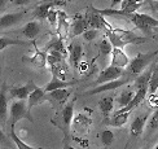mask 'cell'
Masks as SVG:
<instances>
[{
    "label": "cell",
    "instance_id": "cell-19",
    "mask_svg": "<svg viewBox=\"0 0 158 149\" xmlns=\"http://www.w3.org/2000/svg\"><path fill=\"white\" fill-rule=\"evenodd\" d=\"M56 4H60V2H53V0H45L44 3H40L36 8L34 9V17L38 19H47V16L49 10L52 9V6L56 5Z\"/></svg>",
    "mask_w": 158,
    "mask_h": 149
},
{
    "label": "cell",
    "instance_id": "cell-9",
    "mask_svg": "<svg viewBox=\"0 0 158 149\" xmlns=\"http://www.w3.org/2000/svg\"><path fill=\"white\" fill-rule=\"evenodd\" d=\"M36 88V84L32 82V81H29L25 86H21V87H12L9 89V95L12 99L15 100H27L29 95Z\"/></svg>",
    "mask_w": 158,
    "mask_h": 149
},
{
    "label": "cell",
    "instance_id": "cell-40",
    "mask_svg": "<svg viewBox=\"0 0 158 149\" xmlns=\"http://www.w3.org/2000/svg\"><path fill=\"white\" fill-rule=\"evenodd\" d=\"M10 2L15 5H26L27 3H30L31 0H10Z\"/></svg>",
    "mask_w": 158,
    "mask_h": 149
},
{
    "label": "cell",
    "instance_id": "cell-47",
    "mask_svg": "<svg viewBox=\"0 0 158 149\" xmlns=\"http://www.w3.org/2000/svg\"><path fill=\"white\" fill-rule=\"evenodd\" d=\"M0 77H2V65H0Z\"/></svg>",
    "mask_w": 158,
    "mask_h": 149
},
{
    "label": "cell",
    "instance_id": "cell-10",
    "mask_svg": "<svg viewBox=\"0 0 158 149\" xmlns=\"http://www.w3.org/2000/svg\"><path fill=\"white\" fill-rule=\"evenodd\" d=\"M148 95V87H141V88H137L135 89V96L134 99L131 100V102L128 104L127 106L124 108H121L119 110H117L115 113H126V112H132L135 108H137L140 104L144 101V99L147 97Z\"/></svg>",
    "mask_w": 158,
    "mask_h": 149
},
{
    "label": "cell",
    "instance_id": "cell-28",
    "mask_svg": "<svg viewBox=\"0 0 158 149\" xmlns=\"http://www.w3.org/2000/svg\"><path fill=\"white\" fill-rule=\"evenodd\" d=\"M9 130H10V139L13 140V143L17 145V148L18 149H44V148H35V147H30V145H27L26 143L19 138V136L16 134V131H15V126H10L9 127Z\"/></svg>",
    "mask_w": 158,
    "mask_h": 149
},
{
    "label": "cell",
    "instance_id": "cell-7",
    "mask_svg": "<svg viewBox=\"0 0 158 149\" xmlns=\"http://www.w3.org/2000/svg\"><path fill=\"white\" fill-rule=\"evenodd\" d=\"M71 126H73V131L75 134H79V135H85L89 128L92 126V118L87 114H83V113H79L77 115H74V119L71 122Z\"/></svg>",
    "mask_w": 158,
    "mask_h": 149
},
{
    "label": "cell",
    "instance_id": "cell-16",
    "mask_svg": "<svg viewBox=\"0 0 158 149\" xmlns=\"http://www.w3.org/2000/svg\"><path fill=\"white\" fill-rule=\"evenodd\" d=\"M8 118V93H6V84H3L0 88V125H5Z\"/></svg>",
    "mask_w": 158,
    "mask_h": 149
},
{
    "label": "cell",
    "instance_id": "cell-25",
    "mask_svg": "<svg viewBox=\"0 0 158 149\" xmlns=\"http://www.w3.org/2000/svg\"><path fill=\"white\" fill-rule=\"evenodd\" d=\"M98 108H100V112L102 113L104 118L108 119L110 113L113 112L114 109V97L113 96H105L98 101Z\"/></svg>",
    "mask_w": 158,
    "mask_h": 149
},
{
    "label": "cell",
    "instance_id": "cell-18",
    "mask_svg": "<svg viewBox=\"0 0 158 149\" xmlns=\"http://www.w3.org/2000/svg\"><path fill=\"white\" fill-rule=\"evenodd\" d=\"M61 118H62V122H64V128L62 130H64L65 135H68L69 128L71 127V122H73V119H74V101H71V102L65 105V108L61 112Z\"/></svg>",
    "mask_w": 158,
    "mask_h": 149
},
{
    "label": "cell",
    "instance_id": "cell-39",
    "mask_svg": "<svg viewBox=\"0 0 158 149\" xmlns=\"http://www.w3.org/2000/svg\"><path fill=\"white\" fill-rule=\"evenodd\" d=\"M0 144H3V145L9 144V140H8V138L5 136V134H4V131H3L2 128H0Z\"/></svg>",
    "mask_w": 158,
    "mask_h": 149
},
{
    "label": "cell",
    "instance_id": "cell-27",
    "mask_svg": "<svg viewBox=\"0 0 158 149\" xmlns=\"http://www.w3.org/2000/svg\"><path fill=\"white\" fill-rule=\"evenodd\" d=\"M131 112H126V113H115L114 117L109 121V125L114 126V127H122L127 123L128 117H130Z\"/></svg>",
    "mask_w": 158,
    "mask_h": 149
},
{
    "label": "cell",
    "instance_id": "cell-3",
    "mask_svg": "<svg viewBox=\"0 0 158 149\" xmlns=\"http://www.w3.org/2000/svg\"><path fill=\"white\" fill-rule=\"evenodd\" d=\"M21 119H27L32 122V117L25 100H15L12 102L9 110V127L16 126V123Z\"/></svg>",
    "mask_w": 158,
    "mask_h": 149
},
{
    "label": "cell",
    "instance_id": "cell-12",
    "mask_svg": "<svg viewBox=\"0 0 158 149\" xmlns=\"http://www.w3.org/2000/svg\"><path fill=\"white\" fill-rule=\"evenodd\" d=\"M69 31H70V22H69V18L68 14L65 13L64 10H58V19H57V36L61 38V39H66L69 36Z\"/></svg>",
    "mask_w": 158,
    "mask_h": 149
},
{
    "label": "cell",
    "instance_id": "cell-44",
    "mask_svg": "<svg viewBox=\"0 0 158 149\" xmlns=\"http://www.w3.org/2000/svg\"><path fill=\"white\" fill-rule=\"evenodd\" d=\"M6 3H8V0H0V10L4 9V6H5Z\"/></svg>",
    "mask_w": 158,
    "mask_h": 149
},
{
    "label": "cell",
    "instance_id": "cell-51",
    "mask_svg": "<svg viewBox=\"0 0 158 149\" xmlns=\"http://www.w3.org/2000/svg\"><path fill=\"white\" fill-rule=\"evenodd\" d=\"M154 2H158V0H154Z\"/></svg>",
    "mask_w": 158,
    "mask_h": 149
},
{
    "label": "cell",
    "instance_id": "cell-11",
    "mask_svg": "<svg viewBox=\"0 0 158 149\" xmlns=\"http://www.w3.org/2000/svg\"><path fill=\"white\" fill-rule=\"evenodd\" d=\"M149 113H144V114H137L134 121L131 122V126H130V134L132 136H140L144 132V128L147 126V122L149 118Z\"/></svg>",
    "mask_w": 158,
    "mask_h": 149
},
{
    "label": "cell",
    "instance_id": "cell-17",
    "mask_svg": "<svg viewBox=\"0 0 158 149\" xmlns=\"http://www.w3.org/2000/svg\"><path fill=\"white\" fill-rule=\"evenodd\" d=\"M47 92L44 91V88H40V87H36L32 92L27 97V108L29 110H31L34 106H36L40 102H44L48 100V95H45Z\"/></svg>",
    "mask_w": 158,
    "mask_h": 149
},
{
    "label": "cell",
    "instance_id": "cell-43",
    "mask_svg": "<svg viewBox=\"0 0 158 149\" xmlns=\"http://www.w3.org/2000/svg\"><path fill=\"white\" fill-rule=\"evenodd\" d=\"M87 66H88L87 62H81V64H79V70H81V71H84L85 69H87Z\"/></svg>",
    "mask_w": 158,
    "mask_h": 149
},
{
    "label": "cell",
    "instance_id": "cell-2",
    "mask_svg": "<svg viewBox=\"0 0 158 149\" xmlns=\"http://www.w3.org/2000/svg\"><path fill=\"white\" fill-rule=\"evenodd\" d=\"M157 52H149V53H139L132 61H130L126 74H128L130 77L136 78L137 75H140L144 69H145L148 65L150 64V61L156 57Z\"/></svg>",
    "mask_w": 158,
    "mask_h": 149
},
{
    "label": "cell",
    "instance_id": "cell-36",
    "mask_svg": "<svg viewBox=\"0 0 158 149\" xmlns=\"http://www.w3.org/2000/svg\"><path fill=\"white\" fill-rule=\"evenodd\" d=\"M97 35H98V30H96V29H87L85 30L83 34H82V36H83V39L85 42H92V40H95V39L97 38Z\"/></svg>",
    "mask_w": 158,
    "mask_h": 149
},
{
    "label": "cell",
    "instance_id": "cell-21",
    "mask_svg": "<svg viewBox=\"0 0 158 149\" xmlns=\"http://www.w3.org/2000/svg\"><path fill=\"white\" fill-rule=\"evenodd\" d=\"M82 56H83V47L81 43H74L70 45L69 48V60L70 64L73 65L74 68H78L79 64H81L82 60Z\"/></svg>",
    "mask_w": 158,
    "mask_h": 149
},
{
    "label": "cell",
    "instance_id": "cell-32",
    "mask_svg": "<svg viewBox=\"0 0 158 149\" xmlns=\"http://www.w3.org/2000/svg\"><path fill=\"white\" fill-rule=\"evenodd\" d=\"M157 89H158V68L154 69L152 71V75H150L149 84H148V95L156 93Z\"/></svg>",
    "mask_w": 158,
    "mask_h": 149
},
{
    "label": "cell",
    "instance_id": "cell-8",
    "mask_svg": "<svg viewBox=\"0 0 158 149\" xmlns=\"http://www.w3.org/2000/svg\"><path fill=\"white\" fill-rule=\"evenodd\" d=\"M85 18H87L88 26L91 29H96V30H101V29L109 30V29H111V26L106 22L105 17L101 14V13H98L95 8H92V10L87 13Z\"/></svg>",
    "mask_w": 158,
    "mask_h": 149
},
{
    "label": "cell",
    "instance_id": "cell-38",
    "mask_svg": "<svg viewBox=\"0 0 158 149\" xmlns=\"http://www.w3.org/2000/svg\"><path fill=\"white\" fill-rule=\"evenodd\" d=\"M149 105L158 108V95H156V93L149 95Z\"/></svg>",
    "mask_w": 158,
    "mask_h": 149
},
{
    "label": "cell",
    "instance_id": "cell-49",
    "mask_svg": "<svg viewBox=\"0 0 158 149\" xmlns=\"http://www.w3.org/2000/svg\"><path fill=\"white\" fill-rule=\"evenodd\" d=\"M154 149H158V144H157V145H156V147H154Z\"/></svg>",
    "mask_w": 158,
    "mask_h": 149
},
{
    "label": "cell",
    "instance_id": "cell-50",
    "mask_svg": "<svg viewBox=\"0 0 158 149\" xmlns=\"http://www.w3.org/2000/svg\"><path fill=\"white\" fill-rule=\"evenodd\" d=\"M143 149H149V148H143Z\"/></svg>",
    "mask_w": 158,
    "mask_h": 149
},
{
    "label": "cell",
    "instance_id": "cell-13",
    "mask_svg": "<svg viewBox=\"0 0 158 149\" xmlns=\"http://www.w3.org/2000/svg\"><path fill=\"white\" fill-rule=\"evenodd\" d=\"M25 17V12H16V13H6V14L0 17V30L12 27L22 21Z\"/></svg>",
    "mask_w": 158,
    "mask_h": 149
},
{
    "label": "cell",
    "instance_id": "cell-4",
    "mask_svg": "<svg viewBox=\"0 0 158 149\" xmlns=\"http://www.w3.org/2000/svg\"><path fill=\"white\" fill-rule=\"evenodd\" d=\"M127 18L132 22L139 30H141L145 34H150L152 30L158 27V19L147 14V13H134V14L127 16Z\"/></svg>",
    "mask_w": 158,
    "mask_h": 149
},
{
    "label": "cell",
    "instance_id": "cell-14",
    "mask_svg": "<svg viewBox=\"0 0 158 149\" xmlns=\"http://www.w3.org/2000/svg\"><path fill=\"white\" fill-rule=\"evenodd\" d=\"M130 64V58L126 55V52L123 51V48H113V52H111V61L110 65L117 68H127Z\"/></svg>",
    "mask_w": 158,
    "mask_h": 149
},
{
    "label": "cell",
    "instance_id": "cell-20",
    "mask_svg": "<svg viewBox=\"0 0 158 149\" xmlns=\"http://www.w3.org/2000/svg\"><path fill=\"white\" fill-rule=\"evenodd\" d=\"M40 31H42L40 23L36 22V21H30V22H27L21 29V34L25 38L31 39V40H32V39H35L39 34H40Z\"/></svg>",
    "mask_w": 158,
    "mask_h": 149
},
{
    "label": "cell",
    "instance_id": "cell-35",
    "mask_svg": "<svg viewBox=\"0 0 158 149\" xmlns=\"http://www.w3.org/2000/svg\"><path fill=\"white\" fill-rule=\"evenodd\" d=\"M147 126H148L149 132H153V131H157L158 130V109L148 118Z\"/></svg>",
    "mask_w": 158,
    "mask_h": 149
},
{
    "label": "cell",
    "instance_id": "cell-46",
    "mask_svg": "<svg viewBox=\"0 0 158 149\" xmlns=\"http://www.w3.org/2000/svg\"><path fill=\"white\" fill-rule=\"evenodd\" d=\"M153 8H154L156 10H158V2H156V3H154V5H153Z\"/></svg>",
    "mask_w": 158,
    "mask_h": 149
},
{
    "label": "cell",
    "instance_id": "cell-6",
    "mask_svg": "<svg viewBox=\"0 0 158 149\" xmlns=\"http://www.w3.org/2000/svg\"><path fill=\"white\" fill-rule=\"evenodd\" d=\"M124 71L122 68H117L110 65L106 69H104L100 74H98V78L95 82V86H98V84H102V83H106V82H111V81H115V79H119L121 77L124 75Z\"/></svg>",
    "mask_w": 158,
    "mask_h": 149
},
{
    "label": "cell",
    "instance_id": "cell-1",
    "mask_svg": "<svg viewBox=\"0 0 158 149\" xmlns=\"http://www.w3.org/2000/svg\"><path fill=\"white\" fill-rule=\"evenodd\" d=\"M106 38L109 39V42L111 43L114 48H123L127 44H139L145 42V38L137 35L135 31L132 30H124V29H109L105 30Z\"/></svg>",
    "mask_w": 158,
    "mask_h": 149
},
{
    "label": "cell",
    "instance_id": "cell-37",
    "mask_svg": "<svg viewBox=\"0 0 158 149\" xmlns=\"http://www.w3.org/2000/svg\"><path fill=\"white\" fill-rule=\"evenodd\" d=\"M47 19L51 26H57V19H58V10H55V9H51L48 16H47Z\"/></svg>",
    "mask_w": 158,
    "mask_h": 149
},
{
    "label": "cell",
    "instance_id": "cell-29",
    "mask_svg": "<svg viewBox=\"0 0 158 149\" xmlns=\"http://www.w3.org/2000/svg\"><path fill=\"white\" fill-rule=\"evenodd\" d=\"M150 75H152V70L145 71V73H141L140 75H137L135 78V82H134V88H141V87H148L149 84V79H150Z\"/></svg>",
    "mask_w": 158,
    "mask_h": 149
},
{
    "label": "cell",
    "instance_id": "cell-23",
    "mask_svg": "<svg viewBox=\"0 0 158 149\" xmlns=\"http://www.w3.org/2000/svg\"><path fill=\"white\" fill-rule=\"evenodd\" d=\"M48 100L51 101H55L57 104H60V105H64L65 102L68 101V99L70 97L71 92L69 88H60V89H55V91H51L48 92Z\"/></svg>",
    "mask_w": 158,
    "mask_h": 149
},
{
    "label": "cell",
    "instance_id": "cell-24",
    "mask_svg": "<svg viewBox=\"0 0 158 149\" xmlns=\"http://www.w3.org/2000/svg\"><path fill=\"white\" fill-rule=\"evenodd\" d=\"M74 82H68V81H62L60 78H57L56 75L52 77V79L44 86V91L45 92H51V91H55V89H60V88H69L73 86Z\"/></svg>",
    "mask_w": 158,
    "mask_h": 149
},
{
    "label": "cell",
    "instance_id": "cell-52",
    "mask_svg": "<svg viewBox=\"0 0 158 149\" xmlns=\"http://www.w3.org/2000/svg\"><path fill=\"white\" fill-rule=\"evenodd\" d=\"M101 149H105V148H101Z\"/></svg>",
    "mask_w": 158,
    "mask_h": 149
},
{
    "label": "cell",
    "instance_id": "cell-42",
    "mask_svg": "<svg viewBox=\"0 0 158 149\" xmlns=\"http://www.w3.org/2000/svg\"><path fill=\"white\" fill-rule=\"evenodd\" d=\"M122 2H123V0H111V6H110V8H115L117 5H121Z\"/></svg>",
    "mask_w": 158,
    "mask_h": 149
},
{
    "label": "cell",
    "instance_id": "cell-26",
    "mask_svg": "<svg viewBox=\"0 0 158 149\" xmlns=\"http://www.w3.org/2000/svg\"><path fill=\"white\" fill-rule=\"evenodd\" d=\"M44 51H56V52H60V53H62L65 57L69 56V52L66 51V48H65V44H64V39L61 38H52L51 40L48 42V44L45 45Z\"/></svg>",
    "mask_w": 158,
    "mask_h": 149
},
{
    "label": "cell",
    "instance_id": "cell-5",
    "mask_svg": "<svg viewBox=\"0 0 158 149\" xmlns=\"http://www.w3.org/2000/svg\"><path fill=\"white\" fill-rule=\"evenodd\" d=\"M134 78L130 77L128 74L124 73L123 77H121L119 79H115V81H111V82H106V83H102V84H98L95 88H92L87 92H84V96H88V95H97V93H101V92H106V91H113L121 86H124L127 84L130 81H132Z\"/></svg>",
    "mask_w": 158,
    "mask_h": 149
},
{
    "label": "cell",
    "instance_id": "cell-41",
    "mask_svg": "<svg viewBox=\"0 0 158 149\" xmlns=\"http://www.w3.org/2000/svg\"><path fill=\"white\" fill-rule=\"evenodd\" d=\"M74 140L81 143V145H83V148H87L88 147V141L87 140H81V139H78V138H74Z\"/></svg>",
    "mask_w": 158,
    "mask_h": 149
},
{
    "label": "cell",
    "instance_id": "cell-34",
    "mask_svg": "<svg viewBox=\"0 0 158 149\" xmlns=\"http://www.w3.org/2000/svg\"><path fill=\"white\" fill-rule=\"evenodd\" d=\"M100 139H101V143L104 147H110L114 141V134H113V131H110V130H105V131L101 132Z\"/></svg>",
    "mask_w": 158,
    "mask_h": 149
},
{
    "label": "cell",
    "instance_id": "cell-31",
    "mask_svg": "<svg viewBox=\"0 0 158 149\" xmlns=\"http://www.w3.org/2000/svg\"><path fill=\"white\" fill-rule=\"evenodd\" d=\"M26 44H29V43L23 42V40H18V39L2 36L0 38V52H2L3 49H5L6 47H10V45H26Z\"/></svg>",
    "mask_w": 158,
    "mask_h": 149
},
{
    "label": "cell",
    "instance_id": "cell-15",
    "mask_svg": "<svg viewBox=\"0 0 158 149\" xmlns=\"http://www.w3.org/2000/svg\"><path fill=\"white\" fill-rule=\"evenodd\" d=\"M88 27H89V26H88V22H87V18L83 17L82 14H75L73 17V23H71V26H70V29H71V38L82 35Z\"/></svg>",
    "mask_w": 158,
    "mask_h": 149
},
{
    "label": "cell",
    "instance_id": "cell-45",
    "mask_svg": "<svg viewBox=\"0 0 158 149\" xmlns=\"http://www.w3.org/2000/svg\"><path fill=\"white\" fill-rule=\"evenodd\" d=\"M64 149H75V148H74V147H71V145H69V144H66V145L64 147Z\"/></svg>",
    "mask_w": 158,
    "mask_h": 149
},
{
    "label": "cell",
    "instance_id": "cell-30",
    "mask_svg": "<svg viewBox=\"0 0 158 149\" xmlns=\"http://www.w3.org/2000/svg\"><path fill=\"white\" fill-rule=\"evenodd\" d=\"M134 96H135V92H134L132 89H126V91H123L122 93H119V96H118V99H117L118 105H119L121 108L127 106L128 104L131 102V100L134 99Z\"/></svg>",
    "mask_w": 158,
    "mask_h": 149
},
{
    "label": "cell",
    "instance_id": "cell-48",
    "mask_svg": "<svg viewBox=\"0 0 158 149\" xmlns=\"http://www.w3.org/2000/svg\"><path fill=\"white\" fill-rule=\"evenodd\" d=\"M154 30H156V32H158V27H156V29H154Z\"/></svg>",
    "mask_w": 158,
    "mask_h": 149
},
{
    "label": "cell",
    "instance_id": "cell-22",
    "mask_svg": "<svg viewBox=\"0 0 158 149\" xmlns=\"http://www.w3.org/2000/svg\"><path fill=\"white\" fill-rule=\"evenodd\" d=\"M32 45H34V48H35V55L30 58V62L34 65L35 68L43 69L45 65H47V58H48L47 51H40L38 48V45L35 44V42H32Z\"/></svg>",
    "mask_w": 158,
    "mask_h": 149
},
{
    "label": "cell",
    "instance_id": "cell-33",
    "mask_svg": "<svg viewBox=\"0 0 158 149\" xmlns=\"http://www.w3.org/2000/svg\"><path fill=\"white\" fill-rule=\"evenodd\" d=\"M113 45H111V43L109 42V39L108 38H104L100 42V44H98V49H100V55L101 56H108L110 55L111 52H113Z\"/></svg>",
    "mask_w": 158,
    "mask_h": 149
}]
</instances>
